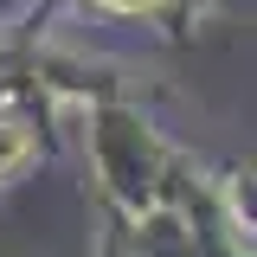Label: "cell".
I'll return each mask as SVG.
<instances>
[{
  "mask_svg": "<svg viewBox=\"0 0 257 257\" xmlns=\"http://www.w3.org/2000/svg\"><path fill=\"white\" fill-rule=\"evenodd\" d=\"M116 7H155V0H116Z\"/></svg>",
  "mask_w": 257,
  "mask_h": 257,
  "instance_id": "obj_1",
  "label": "cell"
}]
</instances>
